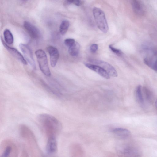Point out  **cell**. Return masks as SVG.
I'll return each instance as SVG.
<instances>
[{"mask_svg":"<svg viewBox=\"0 0 157 157\" xmlns=\"http://www.w3.org/2000/svg\"><path fill=\"white\" fill-rule=\"evenodd\" d=\"M38 121L48 139L56 138L61 132L62 125L55 117L47 114L39 115Z\"/></svg>","mask_w":157,"mask_h":157,"instance_id":"cell-1","label":"cell"},{"mask_svg":"<svg viewBox=\"0 0 157 157\" xmlns=\"http://www.w3.org/2000/svg\"><path fill=\"white\" fill-rule=\"evenodd\" d=\"M21 137L26 142L36 155L42 154L37 144L36 140L31 130L25 125H21L19 128Z\"/></svg>","mask_w":157,"mask_h":157,"instance_id":"cell-2","label":"cell"},{"mask_svg":"<svg viewBox=\"0 0 157 157\" xmlns=\"http://www.w3.org/2000/svg\"><path fill=\"white\" fill-rule=\"evenodd\" d=\"M18 155L17 147L14 142L9 139L3 140L0 146V157H17Z\"/></svg>","mask_w":157,"mask_h":157,"instance_id":"cell-3","label":"cell"},{"mask_svg":"<svg viewBox=\"0 0 157 157\" xmlns=\"http://www.w3.org/2000/svg\"><path fill=\"white\" fill-rule=\"evenodd\" d=\"M93 12L98 27L103 32L107 33L108 30V26L104 12L97 7H94Z\"/></svg>","mask_w":157,"mask_h":157,"instance_id":"cell-4","label":"cell"},{"mask_svg":"<svg viewBox=\"0 0 157 157\" xmlns=\"http://www.w3.org/2000/svg\"><path fill=\"white\" fill-rule=\"evenodd\" d=\"M35 53L41 71L46 76H50L51 73L46 53L41 49L36 50Z\"/></svg>","mask_w":157,"mask_h":157,"instance_id":"cell-5","label":"cell"},{"mask_svg":"<svg viewBox=\"0 0 157 157\" xmlns=\"http://www.w3.org/2000/svg\"><path fill=\"white\" fill-rule=\"evenodd\" d=\"M90 61L92 63L98 65L104 69L110 76L116 77L117 73L114 68L109 63L100 60L91 59Z\"/></svg>","mask_w":157,"mask_h":157,"instance_id":"cell-6","label":"cell"},{"mask_svg":"<svg viewBox=\"0 0 157 157\" xmlns=\"http://www.w3.org/2000/svg\"><path fill=\"white\" fill-rule=\"evenodd\" d=\"M19 47L26 59L33 68L35 70L36 65L31 49L27 45L22 43L19 44Z\"/></svg>","mask_w":157,"mask_h":157,"instance_id":"cell-7","label":"cell"},{"mask_svg":"<svg viewBox=\"0 0 157 157\" xmlns=\"http://www.w3.org/2000/svg\"><path fill=\"white\" fill-rule=\"evenodd\" d=\"M24 26L31 38L36 39L40 37L41 34L39 29L30 22L24 21Z\"/></svg>","mask_w":157,"mask_h":157,"instance_id":"cell-8","label":"cell"},{"mask_svg":"<svg viewBox=\"0 0 157 157\" xmlns=\"http://www.w3.org/2000/svg\"><path fill=\"white\" fill-rule=\"evenodd\" d=\"M1 40L4 47L12 55L24 65L27 64V62L24 57L17 49L15 48L10 47L5 42L3 39L1 38Z\"/></svg>","mask_w":157,"mask_h":157,"instance_id":"cell-9","label":"cell"},{"mask_svg":"<svg viewBox=\"0 0 157 157\" xmlns=\"http://www.w3.org/2000/svg\"><path fill=\"white\" fill-rule=\"evenodd\" d=\"M46 49L50 55L51 66L52 67H54L59 57V52L57 48L52 46L47 47Z\"/></svg>","mask_w":157,"mask_h":157,"instance_id":"cell-10","label":"cell"},{"mask_svg":"<svg viewBox=\"0 0 157 157\" xmlns=\"http://www.w3.org/2000/svg\"><path fill=\"white\" fill-rule=\"evenodd\" d=\"M58 150L56 138L52 137L48 139L46 146L47 152L50 154L56 153Z\"/></svg>","mask_w":157,"mask_h":157,"instance_id":"cell-11","label":"cell"},{"mask_svg":"<svg viewBox=\"0 0 157 157\" xmlns=\"http://www.w3.org/2000/svg\"><path fill=\"white\" fill-rule=\"evenodd\" d=\"M84 64L86 67L96 72L103 78L106 79L110 78V75L108 73L101 67L90 63H85Z\"/></svg>","mask_w":157,"mask_h":157,"instance_id":"cell-12","label":"cell"},{"mask_svg":"<svg viewBox=\"0 0 157 157\" xmlns=\"http://www.w3.org/2000/svg\"><path fill=\"white\" fill-rule=\"evenodd\" d=\"M111 132L116 137L123 139H127L131 135V132L129 131L122 128L113 129L111 130Z\"/></svg>","mask_w":157,"mask_h":157,"instance_id":"cell-13","label":"cell"},{"mask_svg":"<svg viewBox=\"0 0 157 157\" xmlns=\"http://www.w3.org/2000/svg\"><path fill=\"white\" fill-rule=\"evenodd\" d=\"M80 48V45L79 44L75 42L73 45L69 47L68 52L71 56H76L79 53Z\"/></svg>","mask_w":157,"mask_h":157,"instance_id":"cell-14","label":"cell"},{"mask_svg":"<svg viewBox=\"0 0 157 157\" xmlns=\"http://www.w3.org/2000/svg\"><path fill=\"white\" fill-rule=\"evenodd\" d=\"M3 35L5 42L9 45L13 44L14 38L10 31L8 29H5L3 32Z\"/></svg>","mask_w":157,"mask_h":157,"instance_id":"cell-15","label":"cell"},{"mask_svg":"<svg viewBox=\"0 0 157 157\" xmlns=\"http://www.w3.org/2000/svg\"><path fill=\"white\" fill-rule=\"evenodd\" d=\"M130 1L135 12L137 14H142V8L138 0H130Z\"/></svg>","mask_w":157,"mask_h":157,"instance_id":"cell-16","label":"cell"},{"mask_svg":"<svg viewBox=\"0 0 157 157\" xmlns=\"http://www.w3.org/2000/svg\"><path fill=\"white\" fill-rule=\"evenodd\" d=\"M69 26V21L67 20L63 21L60 26L59 31L61 34L64 35L67 32Z\"/></svg>","mask_w":157,"mask_h":157,"instance_id":"cell-17","label":"cell"},{"mask_svg":"<svg viewBox=\"0 0 157 157\" xmlns=\"http://www.w3.org/2000/svg\"><path fill=\"white\" fill-rule=\"evenodd\" d=\"M136 94L138 101L140 103L143 104L144 100L142 93L141 86L140 85H139L137 86L136 89Z\"/></svg>","mask_w":157,"mask_h":157,"instance_id":"cell-18","label":"cell"},{"mask_svg":"<svg viewBox=\"0 0 157 157\" xmlns=\"http://www.w3.org/2000/svg\"><path fill=\"white\" fill-rule=\"evenodd\" d=\"M75 42V40L72 38L66 39L64 41L65 45L69 47L73 45Z\"/></svg>","mask_w":157,"mask_h":157,"instance_id":"cell-19","label":"cell"},{"mask_svg":"<svg viewBox=\"0 0 157 157\" xmlns=\"http://www.w3.org/2000/svg\"><path fill=\"white\" fill-rule=\"evenodd\" d=\"M109 47L112 52L117 55H120L123 53L121 50L114 47L112 45H109Z\"/></svg>","mask_w":157,"mask_h":157,"instance_id":"cell-20","label":"cell"},{"mask_svg":"<svg viewBox=\"0 0 157 157\" xmlns=\"http://www.w3.org/2000/svg\"><path fill=\"white\" fill-rule=\"evenodd\" d=\"M98 48V44H93L91 45L90 48V50L91 52L94 53L97 50Z\"/></svg>","mask_w":157,"mask_h":157,"instance_id":"cell-21","label":"cell"},{"mask_svg":"<svg viewBox=\"0 0 157 157\" xmlns=\"http://www.w3.org/2000/svg\"><path fill=\"white\" fill-rule=\"evenodd\" d=\"M73 3L77 6H79L81 4V1L80 0H75Z\"/></svg>","mask_w":157,"mask_h":157,"instance_id":"cell-22","label":"cell"},{"mask_svg":"<svg viewBox=\"0 0 157 157\" xmlns=\"http://www.w3.org/2000/svg\"><path fill=\"white\" fill-rule=\"evenodd\" d=\"M153 69L155 71H157V59L155 62L153 66Z\"/></svg>","mask_w":157,"mask_h":157,"instance_id":"cell-23","label":"cell"},{"mask_svg":"<svg viewBox=\"0 0 157 157\" xmlns=\"http://www.w3.org/2000/svg\"><path fill=\"white\" fill-rule=\"evenodd\" d=\"M75 0H67V2L69 3H73Z\"/></svg>","mask_w":157,"mask_h":157,"instance_id":"cell-24","label":"cell"},{"mask_svg":"<svg viewBox=\"0 0 157 157\" xmlns=\"http://www.w3.org/2000/svg\"><path fill=\"white\" fill-rule=\"evenodd\" d=\"M155 106L157 110V99H156V100L155 101Z\"/></svg>","mask_w":157,"mask_h":157,"instance_id":"cell-25","label":"cell"}]
</instances>
